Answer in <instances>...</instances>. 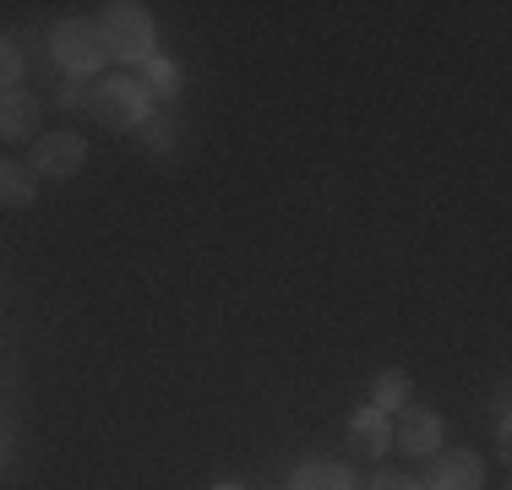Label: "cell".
I'll list each match as a JSON object with an SVG mask.
<instances>
[{"label":"cell","instance_id":"obj_17","mask_svg":"<svg viewBox=\"0 0 512 490\" xmlns=\"http://www.w3.org/2000/svg\"><path fill=\"white\" fill-rule=\"evenodd\" d=\"M0 463H6V436H0Z\"/></svg>","mask_w":512,"mask_h":490},{"label":"cell","instance_id":"obj_10","mask_svg":"<svg viewBox=\"0 0 512 490\" xmlns=\"http://www.w3.org/2000/svg\"><path fill=\"white\" fill-rule=\"evenodd\" d=\"M137 82H142V93H148V104H158V109H164L169 98L180 93V71L169 66V60H158V55L148 60V66H142V77H137Z\"/></svg>","mask_w":512,"mask_h":490},{"label":"cell","instance_id":"obj_8","mask_svg":"<svg viewBox=\"0 0 512 490\" xmlns=\"http://www.w3.org/2000/svg\"><path fill=\"white\" fill-rule=\"evenodd\" d=\"M33 126H39V104L17 88L0 93V137H28Z\"/></svg>","mask_w":512,"mask_h":490},{"label":"cell","instance_id":"obj_9","mask_svg":"<svg viewBox=\"0 0 512 490\" xmlns=\"http://www.w3.org/2000/svg\"><path fill=\"white\" fill-rule=\"evenodd\" d=\"M289 490H355V480L344 463H306V469H295Z\"/></svg>","mask_w":512,"mask_h":490},{"label":"cell","instance_id":"obj_12","mask_svg":"<svg viewBox=\"0 0 512 490\" xmlns=\"http://www.w3.org/2000/svg\"><path fill=\"white\" fill-rule=\"evenodd\" d=\"M142 137H148L153 153H175L180 147V120L169 115V109H153V115L142 120Z\"/></svg>","mask_w":512,"mask_h":490},{"label":"cell","instance_id":"obj_2","mask_svg":"<svg viewBox=\"0 0 512 490\" xmlns=\"http://www.w3.org/2000/svg\"><path fill=\"white\" fill-rule=\"evenodd\" d=\"M88 109L104 120V126H115V131L142 126V120L153 115V104H148V93H142L137 77H109V82H99L93 98H88Z\"/></svg>","mask_w":512,"mask_h":490},{"label":"cell","instance_id":"obj_3","mask_svg":"<svg viewBox=\"0 0 512 490\" xmlns=\"http://www.w3.org/2000/svg\"><path fill=\"white\" fill-rule=\"evenodd\" d=\"M50 49H55L60 66H66V77H93L99 60H104V33L93 28V22L71 17V22H60V28L50 33Z\"/></svg>","mask_w":512,"mask_h":490},{"label":"cell","instance_id":"obj_13","mask_svg":"<svg viewBox=\"0 0 512 490\" xmlns=\"http://www.w3.org/2000/svg\"><path fill=\"white\" fill-rule=\"evenodd\" d=\"M371 398H376V409H404V403H409V376L404 371H382V376H376V387H371Z\"/></svg>","mask_w":512,"mask_h":490},{"label":"cell","instance_id":"obj_4","mask_svg":"<svg viewBox=\"0 0 512 490\" xmlns=\"http://www.w3.org/2000/svg\"><path fill=\"white\" fill-rule=\"evenodd\" d=\"M82 153H88V147H82L77 137H71V131H55V137H44V142H33V175H50V180H66V175H77L82 169Z\"/></svg>","mask_w":512,"mask_h":490},{"label":"cell","instance_id":"obj_7","mask_svg":"<svg viewBox=\"0 0 512 490\" xmlns=\"http://www.w3.org/2000/svg\"><path fill=\"white\" fill-rule=\"evenodd\" d=\"M485 469L474 452H442L436 458V474H431V490H480Z\"/></svg>","mask_w":512,"mask_h":490},{"label":"cell","instance_id":"obj_5","mask_svg":"<svg viewBox=\"0 0 512 490\" xmlns=\"http://www.w3.org/2000/svg\"><path fill=\"white\" fill-rule=\"evenodd\" d=\"M349 447H355L360 458H382V452L393 447V420H387L382 409H360L355 420H349Z\"/></svg>","mask_w":512,"mask_h":490},{"label":"cell","instance_id":"obj_6","mask_svg":"<svg viewBox=\"0 0 512 490\" xmlns=\"http://www.w3.org/2000/svg\"><path fill=\"white\" fill-rule=\"evenodd\" d=\"M436 441H442V420L425 409H398V447L414 452V458H425V452H436Z\"/></svg>","mask_w":512,"mask_h":490},{"label":"cell","instance_id":"obj_18","mask_svg":"<svg viewBox=\"0 0 512 490\" xmlns=\"http://www.w3.org/2000/svg\"><path fill=\"white\" fill-rule=\"evenodd\" d=\"M213 490H240V485H213Z\"/></svg>","mask_w":512,"mask_h":490},{"label":"cell","instance_id":"obj_1","mask_svg":"<svg viewBox=\"0 0 512 490\" xmlns=\"http://www.w3.org/2000/svg\"><path fill=\"white\" fill-rule=\"evenodd\" d=\"M99 33H104V55L131 60V66H148L153 60V17L142 6H126V0L104 6Z\"/></svg>","mask_w":512,"mask_h":490},{"label":"cell","instance_id":"obj_16","mask_svg":"<svg viewBox=\"0 0 512 490\" xmlns=\"http://www.w3.org/2000/svg\"><path fill=\"white\" fill-rule=\"evenodd\" d=\"M371 490H425L420 480H409V474H376Z\"/></svg>","mask_w":512,"mask_h":490},{"label":"cell","instance_id":"obj_15","mask_svg":"<svg viewBox=\"0 0 512 490\" xmlns=\"http://www.w3.org/2000/svg\"><path fill=\"white\" fill-rule=\"evenodd\" d=\"M93 88H88V77H66V88H60V109H77V104H88Z\"/></svg>","mask_w":512,"mask_h":490},{"label":"cell","instance_id":"obj_14","mask_svg":"<svg viewBox=\"0 0 512 490\" xmlns=\"http://www.w3.org/2000/svg\"><path fill=\"white\" fill-rule=\"evenodd\" d=\"M17 77H22V55H17V44L0 33V93L17 88Z\"/></svg>","mask_w":512,"mask_h":490},{"label":"cell","instance_id":"obj_11","mask_svg":"<svg viewBox=\"0 0 512 490\" xmlns=\"http://www.w3.org/2000/svg\"><path fill=\"white\" fill-rule=\"evenodd\" d=\"M0 202L28 207L33 202V169L28 164H0Z\"/></svg>","mask_w":512,"mask_h":490}]
</instances>
